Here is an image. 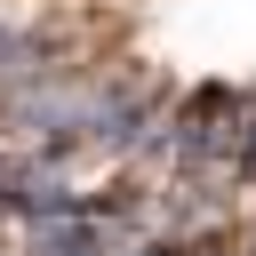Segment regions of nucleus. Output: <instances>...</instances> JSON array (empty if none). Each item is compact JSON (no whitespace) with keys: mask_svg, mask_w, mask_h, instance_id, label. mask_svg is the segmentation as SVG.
Here are the masks:
<instances>
[{"mask_svg":"<svg viewBox=\"0 0 256 256\" xmlns=\"http://www.w3.org/2000/svg\"><path fill=\"white\" fill-rule=\"evenodd\" d=\"M168 152L184 168H232V152H240V96L232 88L184 96V112L168 120Z\"/></svg>","mask_w":256,"mask_h":256,"instance_id":"nucleus-1","label":"nucleus"},{"mask_svg":"<svg viewBox=\"0 0 256 256\" xmlns=\"http://www.w3.org/2000/svg\"><path fill=\"white\" fill-rule=\"evenodd\" d=\"M232 168L256 176V96H240V152H232Z\"/></svg>","mask_w":256,"mask_h":256,"instance_id":"nucleus-2","label":"nucleus"}]
</instances>
